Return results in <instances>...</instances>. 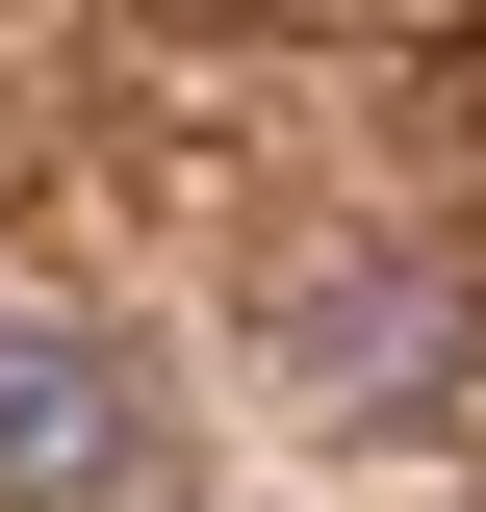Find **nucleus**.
Here are the masks:
<instances>
[{
	"label": "nucleus",
	"instance_id": "obj_1",
	"mask_svg": "<svg viewBox=\"0 0 486 512\" xmlns=\"http://www.w3.org/2000/svg\"><path fill=\"white\" fill-rule=\"evenodd\" d=\"M282 384L333 410V436H461L486 410V308H461V256H307L282 282Z\"/></svg>",
	"mask_w": 486,
	"mask_h": 512
},
{
	"label": "nucleus",
	"instance_id": "obj_2",
	"mask_svg": "<svg viewBox=\"0 0 486 512\" xmlns=\"http://www.w3.org/2000/svg\"><path fill=\"white\" fill-rule=\"evenodd\" d=\"M128 461H154V359L0 282V512H128Z\"/></svg>",
	"mask_w": 486,
	"mask_h": 512
}]
</instances>
